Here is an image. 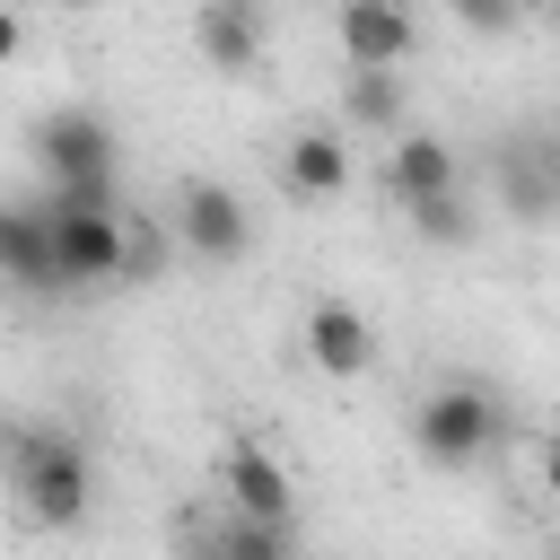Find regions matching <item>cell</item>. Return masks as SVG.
I'll return each instance as SVG.
<instances>
[{
  "label": "cell",
  "mask_w": 560,
  "mask_h": 560,
  "mask_svg": "<svg viewBox=\"0 0 560 560\" xmlns=\"http://www.w3.org/2000/svg\"><path fill=\"white\" fill-rule=\"evenodd\" d=\"M219 490L236 499V516H245V525H289V472H280V455H271V446L236 438V446L219 455Z\"/></svg>",
  "instance_id": "52a82bcc"
},
{
  "label": "cell",
  "mask_w": 560,
  "mask_h": 560,
  "mask_svg": "<svg viewBox=\"0 0 560 560\" xmlns=\"http://www.w3.org/2000/svg\"><path fill=\"white\" fill-rule=\"evenodd\" d=\"M0 280L9 289H61V271H52V236H44V210H26V201H0Z\"/></svg>",
  "instance_id": "30bf717a"
},
{
  "label": "cell",
  "mask_w": 560,
  "mask_h": 560,
  "mask_svg": "<svg viewBox=\"0 0 560 560\" xmlns=\"http://www.w3.org/2000/svg\"><path fill=\"white\" fill-rule=\"evenodd\" d=\"M44 236H52V271L61 280H122V219L44 210Z\"/></svg>",
  "instance_id": "8992f818"
},
{
  "label": "cell",
  "mask_w": 560,
  "mask_h": 560,
  "mask_svg": "<svg viewBox=\"0 0 560 560\" xmlns=\"http://www.w3.org/2000/svg\"><path fill=\"white\" fill-rule=\"evenodd\" d=\"M280 184H289L298 201H332V192H350V131H324V122L289 131V149H280Z\"/></svg>",
  "instance_id": "ba28073f"
},
{
  "label": "cell",
  "mask_w": 560,
  "mask_h": 560,
  "mask_svg": "<svg viewBox=\"0 0 560 560\" xmlns=\"http://www.w3.org/2000/svg\"><path fill=\"white\" fill-rule=\"evenodd\" d=\"M341 114H350V131H402V70H350Z\"/></svg>",
  "instance_id": "4fadbf2b"
},
{
  "label": "cell",
  "mask_w": 560,
  "mask_h": 560,
  "mask_svg": "<svg viewBox=\"0 0 560 560\" xmlns=\"http://www.w3.org/2000/svg\"><path fill=\"white\" fill-rule=\"evenodd\" d=\"M499 394H481V385H438L420 411H411V438H420V455L429 464H446V472H464V464H481L490 446H499Z\"/></svg>",
  "instance_id": "7a4b0ae2"
},
{
  "label": "cell",
  "mask_w": 560,
  "mask_h": 560,
  "mask_svg": "<svg viewBox=\"0 0 560 560\" xmlns=\"http://www.w3.org/2000/svg\"><path fill=\"white\" fill-rule=\"evenodd\" d=\"M210 560H289V525H245V516H228V525L210 534Z\"/></svg>",
  "instance_id": "5bb4252c"
},
{
  "label": "cell",
  "mask_w": 560,
  "mask_h": 560,
  "mask_svg": "<svg viewBox=\"0 0 560 560\" xmlns=\"http://www.w3.org/2000/svg\"><path fill=\"white\" fill-rule=\"evenodd\" d=\"M192 44L210 52V70H254V52H262V9H254V0H210V9L192 18Z\"/></svg>",
  "instance_id": "8fae6325"
},
{
  "label": "cell",
  "mask_w": 560,
  "mask_h": 560,
  "mask_svg": "<svg viewBox=\"0 0 560 560\" xmlns=\"http://www.w3.org/2000/svg\"><path fill=\"white\" fill-rule=\"evenodd\" d=\"M332 35H341L350 70H402V61H411V44H420L411 9H394V0H350V9L332 18Z\"/></svg>",
  "instance_id": "5b68a950"
},
{
  "label": "cell",
  "mask_w": 560,
  "mask_h": 560,
  "mask_svg": "<svg viewBox=\"0 0 560 560\" xmlns=\"http://www.w3.org/2000/svg\"><path fill=\"white\" fill-rule=\"evenodd\" d=\"M411 228H420L429 245H472V236H481V219L464 210V192H446V201H411Z\"/></svg>",
  "instance_id": "9a60e30c"
},
{
  "label": "cell",
  "mask_w": 560,
  "mask_h": 560,
  "mask_svg": "<svg viewBox=\"0 0 560 560\" xmlns=\"http://www.w3.org/2000/svg\"><path fill=\"white\" fill-rule=\"evenodd\" d=\"M18 44H26V18H18V9H0V70L18 61Z\"/></svg>",
  "instance_id": "d6986e66"
},
{
  "label": "cell",
  "mask_w": 560,
  "mask_h": 560,
  "mask_svg": "<svg viewBox=\"0 0 560 560\" xmlns=\"http://www.w3.org/2000/svg\"><path fill=\"white\" fill-rule=\"evenodd\" d=\"M175 236H184V254H201V262H245L254 219H245V201H236L228 184H184V201H175Z\"/></svg>",
  "instance_id": "277c9868"
},
{
  "label": "cell",
  "mask_w": 560,
  "mask_h": 560,
  "mask_svg": "<svg viewBox=\"0 0 560 560\" xmlns=\"http://www.w3.org/2000/svg\"><path fill=\"white\" fill-rule=\"evenodd\" d=\"M158 262H166V228H158V219H131V228H122V271L149 280Z\"/></svg>",
  "instance_id": "e0dca14e"
},
{
  "label": "cell",
  "mask_w": 560,
  "mask_h": 560,
  "mask_svg": "<svg viewBox=\"0 0 560 560\" xmlns=\"http://www.w3.org/2000/svg\"><path fill=\"white\" fill-rule=\"evenodd\" d=\"M9 490H18V508L35 516V525H52V534H70L79 516H88V490H96V472H88V446L70 438V429H9Z\"/></svg>",
  "instance_id": "6da1fadb"
},
{
  "label": "cell",
  "mask_w": 560,
  "mask_h": 560,
  "mask_svg": "<svg viewBox=\"0 0 560 560\" xmlns=\"http://www.w3.org/2000/svg\"><path fill=\"white\" fill-rule=\"evenodd\" d=\"M385 175H394L402 210H411V201H446V192H455V149H446L438 131H402V140H394V166H385Z\"/></svg>",
  "instance_id": "7c38bea8"
},
{
  "label": "cell",
  "mask_w": 560,
  "mask_h": 560,
  "mask_svg": "<svg viewBox=\"0 0 560 560\" xmlns=\"http://www.w3.org/2000/svg\"><path fill=\"white\" fill-rule=\"evenodd\" d=\"M35 158L52 166V184H88V175H114V122L88 114V105H61L35 122Z\"/></svg>",
  "instance_id": "3957f363"
},
{
  "label": "cell",
  "mask_w": 560,
  "mask_h": 560,
  "mask_svg": "<svg viewBox=\"0 0 560 560\" xmlns=\"http://www.w3.org/2000/svg\"><path fill=\"white\" fill-rule=\"evenodd\" d=\"M306 359H315L324 376H359V368L376 359V324H368L350 298H315V306H306Z\"/></svg>",
  "instance_id": "9c48e42d"
},
{
  "label": "cell",
  "mask_w": 560,
  "mask_h": 560,
  "mask_svg": "<svg viewBox=\"0 0 560 560\" xmlns=\"http://www.w3.org/2000/svg\"><path fill=\"white\" fill-rule=\"evenodd\" d=\"M551 201H560V184H551V166H534V158L516 149V158H508V210H516V219H542Z\"/></svg>",
  "instance_id": "2e32d148"
},
{
  "label": "cell",
  "mask_w": 560,
  "mask_h": 560,
  "mask_svg": "<svg viewBox=\"0 0 560 560\" xmlns=\"http://www.w3.org/2000/svg\"><path fill=\"white\" fill-rule=\"evenodd\" d=\"M455 18H464L472 35H508V26L525 18V9H516V0H455Z\"/></svg>",
  "instance_id": "ac0fdd59"
}]
</instances>
